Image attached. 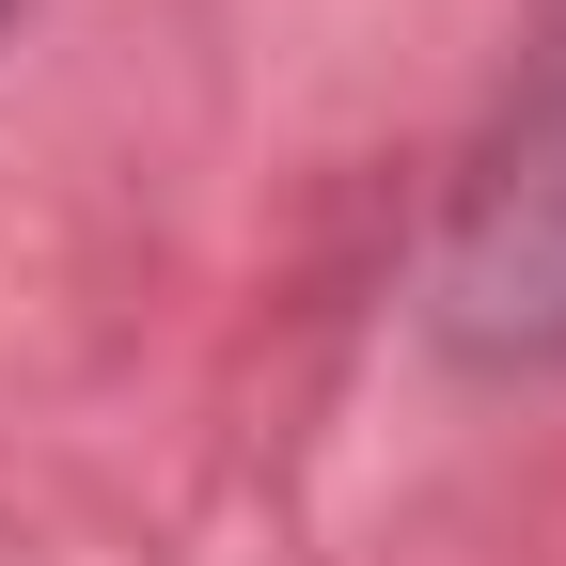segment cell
<instances>
[{"label":"cell","instance_id":"7a4b0ae2","mask_svg":"<svg viewBox=\"0 0 566 566\" xmlns=\"http://www.w3.org/2000/svg\"><path fill=\"white\" fill-rule=\"evenodd\" d=\"M17 17H32V0H0V48H17Z\"/></svg>","mask_w":566,"mask_h":566},{"label":"cell","instance_id":"6da1fadb","mask_svg":"<svg viewBox=\"0 0 566 566\" xmlns=\"http://www.w3.org/2000/svg\"><path fill=\"white\" fill-rule=\"evenodd\" d=\"M424 331L472 378H566V48L488 126V158L424 237Z\"/></svg>","mask_w":566,"mask_h":566}]
</instances>
